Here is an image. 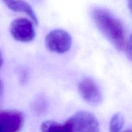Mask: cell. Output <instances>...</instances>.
I'll return each mask as SVG.
<instances>
[{"label":"cell","mask_w":132,"mask_h":132,"mask_svg":"<svg viewBox=\"0 0 132 132\" xmlns=\"http://www.w3.org/2000/svg\"><path fill=\"white\" fill-rule=\"evenodd\" d=\"M128 4L129 9L132 12V0H128Z\"/></svg>","instance_id":"13"},{"label":"cell","mask_w":132,"mask_h":132,"mask_svg":"<svg viewBox=\"0 0 132 132\" xmlns=\"http://www.w3.org/2000/svg\"><path fill=\"white\" fill-rule=\"evenodd\" d=\"M10 31L13 38L19 42H30L36 36L33 23L26 18L14 19L10 24Z\"/></svg>","instance_id":"4"},{"label":"cell","mask_w":132,"mask_h":132,"mask_svg":"<svg viewBox=\"0 0 132 132\" xmlns=\"http://www.w3.org/2000/svg\"><path fill=\"white\" fill-rule=\"evenodd\" d=\"M8 7L13 11L24 13L32 19L35 24H38V19L33 9L28 3L24 0H14L8 6Z\"/></svg>","instance_id":"7"},{"label":"cell","mask_w":132,"mask_h":132,"mask_svg":"<svg viewBox=\"0 0 132 132\" xmlns=\"http://www.w3.org/2000/svg\"><path fill=\"white\" fill-rule=\"evenodd\" d=\"M92 18L100 32L118 50L126 47V33L122 23L108 10L100 8L93 10Z\"/></svg>","instance_id":"1"},{"label":"cell","mask_w":132,"mask_h":132,"mask_svg":"<svg viewBox=\"0 0 132 132\" xmlns=\"http://www.w3.org/2000/svg\"><path fill=\"white\" fill-rule=\"evenodd\" d=\"M70 132H100V126L94 115L86 111H80L66 121Z\"/></svg>","instance_id":"2"},{"label":"cell","mask_w":132,"mask_h":132,"mask_svg":"<svg viewBox=\"0 0 132 132\" xmlns=\"http://www.w3.org/2000/svg\"><path fill=\"white\" fill-rule=\"evenodd\" d=\"M126 51L128 58L132 61V34L129 39L128 42L126 44Z\"/></svg>","instance_id":"10"},{"label":"cell","mask_w":132,"mask_h":132,"mask_svg":"<svg viewBox=\"0 0 132 132\" xmlns=\"http://www.w3.org/2000/svg\"><path fill=\"white\" fill-rule=\"evenodd\" d=\"M122 132H132V129H131V130H125V131H122Z\"/></svg>","instance_id":"15"},{"label":"cell","mask_w":132,"mask_h":132,"mask_svg":"<svg viewBox=\"0 0 132 132\" xmlns=\"http://www.w3.org/2000/svg\"><path fill=\"white\" fill-rule=\"evenodd\" d=\"M3 93V85L2 81L0 79V99L2 97Z\"/></svg>","instance_id":"11"},{"label":"cell","mask_w":132,"mask_h":132,"mask_svg":"<svg viewBox=\"0 0 132 132\" xmlns=\"http://www.w3.org/2000/svg\"><path fill=\"white\" fill-rule=\"evenodd\" d=\"M3 64V55L1 52H0V69L2 67Z\"/></svg>","instance_id":"12"},{"label":"cell","mask_w":132,"mask_h":132,"mask_svg":"<svg viewBox=\"0 0 132 132\" xmlns=\"http://www.w3.org/2000/svg\"><path fill=\"white\" fill-rule=\"evenodd\" d=\"M71 36L64 30L51 31L45 38V45L48 50L56 54H63L70 50L72 45Z\"/></svg>","instance_id":"3"},{"label":"cell","mask_w":132,"mask_h":132,"mask_svg":"<svg viewBox=\"0 0 132 132\" xmlns=\"http://www.w3.org/2000/svg\"><path fill=\"white\" fill-rule=\"evenodd\" d=\"M2 1H3V2L5 3L6 5H7V6H9V5H10V4L14 0H2Z\"/></svg>","instance_id":"14"},{"label":"cell","mask_w":132,"mask_h":132,"mask_svg":"<svg viewBox=\"0 0 132 132\" xmlns=\"http://www.w3.org/2000/svg\"><path fill=\"white\" fill-rule=\"evenodd\" d=\"M24 122L21 112L15 110H0V132H20Z\"/></svg>","instance_id":"5"},{"label":"cell","mask_w":132,"mask_h":132,"mask_svg":"<svg viewBox=\"0 0 132 132\" xmlns=\"http://www.w3.org/2000/svg\"><path fill=\"white\" fill-rule=\"evenodd\" d=\"M124 125V117L119 113H116L110 122V132H120Z\"/></svg>","instance_id":"9"},{"label":"cell","mask_w":132,"mask_h":132,"mask_svg":"<svg viewBox=\"0 0 132 132\" xmlns=\"http://www.w3.org/2000/svg\"><path fill=\"white\" fill-rule=\"evenodd\" d=\"M41 130L42 132H70L65 123L60 124L54 121H47L43 122Z\"/></svg>","instance_id":"8"},{"label":"cell","mask_w":132,"mask_h":132,"mask_svg":"<svg viewBox=\"0 0 132 132\" xmlns=\"http://www.w3.org/2000/svg\"><path fill=\"white\" fill-rule=\"evenodd\" d=\"M78 90L82 99L92 106H99L103 101L101 92L99 86L91 78L84 79L80 82Z\"/></svg>","instance_id":"6"}]
</instances>
